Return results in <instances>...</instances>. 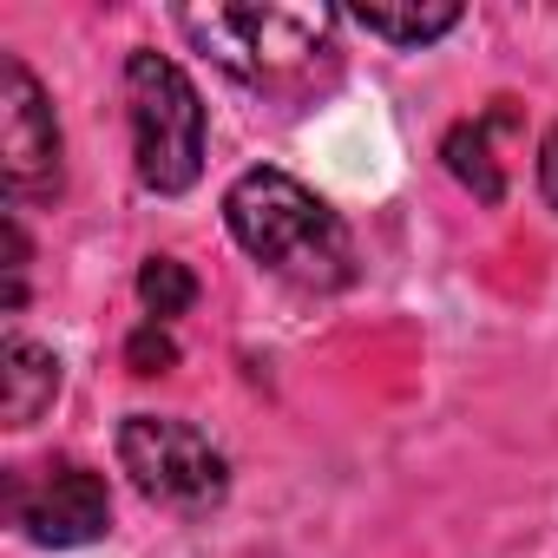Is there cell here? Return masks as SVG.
Returning <instances> with one entry per match:
<instances>
[{
  "label": "cell",
  "mask_w": 558,
  "mask_h": 558,
  "mask_svg": "<svg viewBox=\"0 0 558 558\" xmlns=\"http://www.w3.org/2000/svg\"><path fill=\"white\" fill-rule=\"evenodd\" d=\"M223 223L230 236L269 269V276H283V283L296 290H342L349 276H355V236L349 223L290 171H243L230 191H223Z\"/></svg>",
  "instance_id": "cell-1"
},
{
  "label": "cell",
  "mask_w": 558,
  "mask_h": 558,
  "mask_svg": "<svg viewBox=\"0 0 558 558\" xmlns=\"http://www.w3.org/2000/svg\"><path fill=\"white\" fill-rule=\"evenodd\" d=\"M336 8H178V27L243 86L290 93L336 40Z\"/></svg>",
  "instance_id": "cell-2"
},
{
  "label": "cell",
  "mask_w": 558,
  "mask_h": 558,
  "mask_svg": "<svg viewBox=\"0 0 558 558\" xmlns=\"http://www.w3.org/2000/svg\"><path fill=\"white\" fill-rule=\"evenodd\" d=\"M125 112H132V158L138 184L158 197H178L204 171V99L191 73L151 47L125 60Z\"/></svg>",
  "instance_id": "cell-3"
},
{
  "label": "cell",
  "mask_w": 558,
  "mask_h": 558,
  "mask_svg": "<svg viewBox=\"0 0 558 558\" xmlns=\"http://www.w3.org/2000/svg\"><path fill=\"white\" fill-rule=\"evenodd\" d=\"M119 466L132 473V486L145 499L191 512V519L223 506V493H230V466L210 447V434L191 421H171V414H132L119 427Z\"/></svg>",
  "instance_id": "cell-4"
},
{
  "label": "cell",
  "mask_w": 558,
  "mask_h": 558,
  "mask_svg": "<svg viewBox=\"0 0 558 558\" xmlns=\"http://www.w3.org/2000/svg\"><path fill=\"white\" fill-rule=\"evenodd\" d=\"M0 158H8L14 204L60 197V119L21 53L0 60Z\"/></svg>",
  "instance_id": "cell-5"
},
{
  "label": "cell",
  "mask_w": 558,
  "mask_h": 558,
  "mask_svg": "<svg viewBox=\"0 0 558 558\" xmlns=\"http://www.w3.org/2000/svg\"><path fill=\"white\" fill-rule=\"evenodd\" d=\"M8 506H14V525L34 538V545H53V551H73V545H93L106 538L112 525V493L93 466L80 460H60L47 466L40 480H14L8 486Z\"/></svg>",
  "instance_id": "cell-6"
},
{
  "label": "cell",
  "mask_w": 558,
  "mask_h": 558,
  "mask_svg": "<svg viewBox=\"0 0 558 558\" xmlns=\"http://www.w3.org/2000/svg\"><path fill=\"white\" fill-rule=\"evenodd\" d=\"M0 388H8V395H0L8 427H34L53 408V395H60V355L27 342V336H8V342H0Z\"/></svg>",
  "instance_id": "cell-7"
},
{
  "label": "cell",
  "mask_w": 558,
  "mask_h": 558,
  "mask_svg": "<svg viewBox=\"0 0 558 558\" xmlns=\"http://www.w3.org/2000/svg\"><path fill=\"white\" fill-rule=\"evenodd\" d=\"M493 119H499V112H493ZM493 119L453 125V132H447V145H440L447 171H453L480 204H499V197H506V171H499V158H493Z\"/></svg>",
  "instance_id": "cell-8"
},
{
  "label": "cell",
  "mask_w": 558,
  "mask_h": 558,
  "mask_svg": "<svg viewBox=\"0 0 558 558\" xmlns=\"http://www.w3.org/2000/svg\"><path fill=\"white\" fill-rule=\"evenodd\" d=\"M362 34H375V40H395V47H427V40H440V34H453L460 27V8L453 0H414V8H355L349 14Z\"/></svg>",
  "instance_id": "cell-9"
},
{
  "label": "cell",
  "mask_w": 558,
  "mask_h": 558,
  "mask_svg": "<svg viewBox=\"0 0 558 558\" xmlns=\"http://www.w3.org/2000/svg\"><path fill=\"white\" fill-rule=\"evenodd\" d=\"M138 303H145L151 323L184 316V310L197 303V276H191V263H178V256H145V269H138Z\"/></svg>",
  "instance_id": "cell-10"
},
{
  "label": "cell",
  "mask_w": 558,
  "mask_h": 558,
  "mask_svg": "<svg viewBox=\"0 0 558 558\" xmlns=\"http://www.w3.org/2000/svg\"><path fill=\"white\" fill-rule=\"evenodd\" d=\"M171 362H178V342H171L165 323H138V329L125 336V368H132V375H165Z\"/></svg>",
  "instance_id": "cell-11"
},
{
  "label": "cell",
  "mask_w": 558,
  "mask_h": 558,
  "mask_svg": "<svg viewBox=\"0 0 558 558\" xmlns=\"http://www.w3.org/2000/svg\"><path fill=\"white\" fill-rule=\"evenodd\" d=\"M27 263H34L27 230H21V217H8V316L27 303Z\"/></svg>",
  "instance_id": "cell-12"
},
{
  "label": "cell",
  "mask_w": 558,
  "mask_h": 558,
  "mask_svg": "<svg viewBox=\"0 0 558 558\" xmlns=\"http://www.w3.org/2000/svg\"><path fill=\"white\" fill-rule=\"evenodd\" d=\"M538 191H545V204H558V125L538 145Z\"/></svg>",
  "instance_id": "cell-13"
}]
</instances>
